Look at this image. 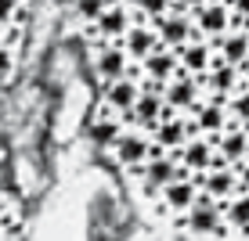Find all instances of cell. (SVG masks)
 Instances as JSON below:
<instances>
[{
    "instance_id": "26",
    "label": "cell",
    "mask_w": 249,
    "mask_h": 241,
    "mask_svg": "<svg viewBox=\"0 0 249 241\" xmlns=\"http://www.w3.org/2000/svg\"><path fill=\"white\" fill-rule=\"evenodd\" d=\"M238 180H242V187L249 191V159L242 162V166H238Z\"/></svg>"
},
{
    "instance_id": "29",
    "label": "cell",
    "mask_w": 249,
    "mask_h": 241,
    "mask_svg": "<svg viewBox=\"0 0 249 241\" xmlns=\"http://www.w3.org/2000/svg\"><path fill=\"white\" fill-rule=\"evenodd\" d=\"M25 4H29V0H25Z\"/></svg>"
},
{
    "instance_id": "16",
    "label": "cell",
    "mask_w": 249,
    "mask_h": 241,
    "mask_svg": "<svg viewBox=\"0 0 249 241\" xmlns=\"http://www.w3.org/2000/svg\"><path fill=\"white\" fill-rule=\"evenodd\" d=\"M188 141H192V137H188V119L184 115H174V119H166V123H159L156 133H152V144H159L166 155H177Z\"/></svg>"
},
{
    "instance_id": "20",
    "label": "cell",
    "mask_w": 249,
    "mask_h": 241,
    "mask_svg": "<svg viewBox=\"0 0 249 241\" xmlns=\"http://www.w3.org/2000/svg\"><path fill=\"white\" fill-rule=\"evenodd\" d=\"M224 112H228V126H238V130L249 133V87L246 83L224 101Z\"/></svg>"
},
{
    "instance_id": "28",
    "label": "cell",
    "mask_w": 249,
    "mask_h": 241,
    "mask_svg": "<svg viewBox=\"0 0 249 241\" xmlns=\"http://www.w3.org/2000/svg\"><path fill=\"white\" fill-rule=\"evenodd\" d=\"M0 241H15V234H0Z\"/></svg>"
},
{
    "instance_id": "4",
    "label": "cell",
    "mask_w": 249,
    "mask_h": 241,
    "mask_svg": "<svg viewBox=\"0 0 249 241\" xmlns=\"http://www.w3.org/2000/svg\"><path fill=\"white\" fill-rule=\"evenodd\" d=\"M192 25H195V36H199V40L217 44V40L231 29L228 4H224V0H210V4H202L199 11H192Z\"/></svg>"
},
{
    "instance_id": "3",
    "label": "cell",
    "mask_w": 249,
    "mask_h": 241,
    "mask_svg": "<svg viewBox=\"0 0 249 241\" xmlns=\"http://www.w3.org/2000/svg\"><path fill=\"white\" fill-rule=\"evenodd\" d=\"M108 151H112L116 166H123V169H137V166H144V162L152 159V137L126 126V130L116 137V144H112Z\"/></svg>"
},
{
    "instance_id": "17",
    "label": "cell",
    "mask_w": 249,
    "mask_h": 241,
    "mask_svg": "<svg viewBox=\"0 0 249 241\" xmlns=\"http://www.w3.org/2000/svg\"><path fill=\"white\" fill-rule=\"evenodd\" d=\"M141 76L144 80H159V83H170L177 76V68H181V62H177V54L174 50H166V47H159V50H152L148 58H144L141 65Z\"/></svg>"
},
{
    "instance_id": "24",
    "label": "cell",
    "mask_w": 249,
    "mask_h": 241,
    "mask_svg": "<svg viewBox=\"0 0 249 241\" xmlns=\"http://www.w3.org/2000/svg\"><path fill=\"white\" fill-rule=\"evenodd\" d=\"M224 4H228L231 18H238V22H249V0H224Z\"/></svg>"
},
{
    "instance_id": "15",
    "label": "cell",
    "mask_w": 249,
    "mask_h": 241,
    "mask_svg": "<svg viewBox=\"0 0 249 241\" xmlns=\"http://www.w3.org/2000/svg\"><path fill=\"white\" fill-rule=\"evenodd\" d=\"M195 180L192 177H181V180H174V184H166L159 191V209H170V212H184L192 209V202H195Z\"/></svg>"
},
{
    "instance_id": "23",
    "label": "cell",
    "mask_w": 249,
    "mask_h": 241,
    "mask_svg": "<svg viewBox=\"0 0 249 241\" xmlns=\"http://www.w3.org/2000/svg\"><path fill=\"white\" fill-rule=\"evenodd\" d=\"M15 65H18V58H15L11 44H0V83H7V80H11Z\"/></svg>"
},
{
    "instance_id": "14",
    "label": "cell",
    "mask_w": 249,
    "mask_h": 241,
    "mask_svg": "<svg viewBox=\"0 0 249 241\" xmlns=\"http://www.w3.org/2000/svg\"><path fill=\"white\" fill-rule=\"evenodd\" d=\"M119 44H123L126 58H130L134 65H141L152 50H159V36H156V29H152V25H130V29H126V36L119 40Z\"/></svg>"
},
{
    "instance_id": "11",
    "label": "cell",
    "mask_w": 249,
    "mask_h": 241,
    "mask_svg": "<svg viewBox=\"0 0 249 241\" xmlns=\"http://www.w3.org/2000/svg\"><path fill=\"white\" fill-rule=\"evenodd\" d=\"M213 148H217V155L228 162V166H242V162L249 159V133L238 130V126H228L220 137H213Z\"/></svg>"
},
{
    "instance_id": "22",
    "label": "cell",
    "mask_w": 249,
    "mask_h": 241,
    "mask_svg": "<svg viewBox=\"0 0 249 241\" xmlns=\"http://www.w3.org/2000/svg\"><path fill=\"white\" fill-rule=\"evenodd\" d=\"M123 4L130 7V11H137L144 22L152 25L156 18H162V15H166L170 7H174V0H123Z\"/></svg>"
},
{
    "instance_id": "9",
    "label": "cell",
    "mask_w": 249,
    "mask_h": 241,
    "mask_svg": "<svg viewBox=\"0 0 249 241\" xmlns=\"http://www.w3.org/2000/svg\"><path fill=\"white\" fill-rule=\"evenodd\" d=\"M210 47H213V54H217V62H224V65L242 68L249 62V32L246 29H228L224 36H220L217 44H210Z\"/></svg>"
},
{
    "instance_id": "18",
    "label": "cell",
    "mask_w": 249,
    "mask_h": 241,
    "mask_svg": "<svg viewBox=\"0 0 249 241\" xmlns=\"http://www.w3.org/2000/svg\"><path fill=\"white\" fill-rule=\"evenodd\" d=\"M126 126H123V119L119 115H112V112H105V108H98V115H94V123L87 126V137L98 148H112L116 144V137L123 133Z\"/></svg>"
},
{
    "instance_id": "1",
    "label": "cell",
    "mask_w": 249,
    "mask_h": 241,
    "mask_svg": "<svg viewBox=\"0 0 249 241\" xmlns=\"http://www.w3.org/2000/svg\"><path fill=\"white\" fill-rule=\"evenodd\" d=\"M137 97H141V68L130 65V72H126L123 80H112V83H105V87H101L98 108H105V112H112V115L123 119L126 112L137 105Z\"/></svg>"
},
{
    "instance_id": "27",
    "label": "cell",
    "mask_w": 249,
    "mask_h": 241,
    "mask_svg": "<svg viewBox=\"0 0 249 241\" xmlns=\"http://www.w3.org/2000/svg\"><path fill=\"white\" fill-rule=\"evenodd\" d=\"M238 72H242V83H246V87H249V62H246L242 68H238Z\"/></svg>"
},
{
    "instance_id": "7",
    "label": "cell",
    "mask_w": 249,
    "mask_h": 241,
    "mask_svg": "<svg viewBox=\"0 0 249 241\" xmlns=\"http://www.w3.org/2000/svg\"><path fill=\"white\" fill-rule=\"evenodd\" d=\"M188 119L195 123L199 137H210V141L228 130V112H224V101H220V97H210V94H206L199 105H195V112H188Z\"/></svg>"
},
{
    "instance_id": "13",
    "label": "cell",
    "mask_w": 249,
    "mask_h": 241,
    "mask_svg": "<svg viewBox=\"0 0 249 241\" xmlns=\"http://www.w3.org/2000/svg\"><path fill=\"white\" fill-rule=\"evenodd\" d=\"M177 62H181V68H184L188 76H195L199 87H202V76L213 68V47L206 44V40H192L188 47L177 50Z\"/></svg>"
},
{
    "instance_id": "12",
    "label": "cell",
    "mask_w": 249,
    "mask_h": 241,
    "mask_svg": "<svg viewBox=\"0 0 249 241\" xmlns=\"http://www.w3.org/2000/svg\"><path fill=\"white\" fill-rule=\"evenodd\" d=\"M184 230L195 238H224L228 234V223L220 216V209H188L184 212Z\"/></svg>"
},
{
    "instance_id": "5",
    "label": "cell",
    "mask_w": 249,
    "mask_h": 241,
    "mask_svg": "<svg viewBox=\"0 0 249 241\" xmlns=\"http://www.w3.org/2000/svg\"><path fill=\"white\" fill-rule=\"evenodd\" d=\"M206 97L202 87H199V80L195 76H188L184 68H177V76L166 83V90H162V105L166 108H174L177 115H188V112H195V105Z\"/></svg>"
},
{
    "instance_id": "2",
    "label": "cell",
    "mask_w": 249,
    "mask_h": 241,
    "mask_svg": "<svg viewBox=\"0 0 249 241\" xmlns=\"http://www.w3.org/2000/svg\"><path fill=\"white\" fill-rule=\"evenodd\" d=\"M152 29H156V36H159V47H166V50H181L188 47L192 40H199L195 36V25H192V15H181V11H166L162 18L152 22Z\"/></svg>"
},
{
    "instance_id": "8",
    "label": "cell",
    "mask_w": 249,
    "mask_h": 241,
    "mask_svg": "<svg viewBox=\"0 0 249 241\" xmlns=\"http://www.w3.org/2000/svg\"><path fill=\"white\" fill-rule=\"evenodd\" d=\"M195 187L206 194H213L217 202H228L231 194L242 191V180H238V169L228 166V169H206V173H192Z\"/></svg>"
},
{
    "instance_id": "25",
    "label": "cell",
    "mask_w": 249,
    "mask_h": 241,
    "mask_svg": "<svg viewBox=\"0 0 249 241\" xmlns=\"http://www.w3.org/2000/svg\"><path fill=\"white\" fill-rule=\"evenodd\" d=\"M202 4H210V0H174V7H170V11H181V15H192V11H199Z\"/></svg>"
},
{
    "instance_id": "6",
    "label": "cell",
    "mask_w": 249,
    "mask_h": 241,
    "mask_svg": "<svg viewBox=\"0 0 249 241\" xmlns=\"http://www.w3.org/2000/svg\"><path fill=\"white\" fill-rule=\"evenodd\" d=\"M130 65L134 62L126 58L123 44H94V76H98L101 87L112 80H123L130 72Z\"/></svg>"
},
{
    "instance_id": "10",
    "label": "cell",
    "mask_w": 249,
    "mask_h": 241,
    "mask_svg": "<svg viewBox=\"0 0 249 241\" xmlns=\"http://www.w3.org/2000/svg\"><path fill=\"white\" fill-rule=\"evenodd\" d=\"M213 155H217V148H213L210 137H192L174 159L181 162V166L188 169V177H192V173H206V169L213 166Z\"/></svg>"
},
{
    "instance_id": "21",
    "label": "cell",
    "mask_w": 249,
    "mask_h": 241,
    "mask_svg": "<svg viewBox=\"0 0 249 241\" xmlns=\"http://www.w3.org/2000/svg\"><path fill=\"white\" fill-rule=\"evenodd\" d=\"M112 4H123V0H72V18L87 29V25H94Z\"/></svg>"
},
{
    "instance_id": "19",
    "label": "cell",
    "mask_w": 249,
    "mask_h": 241,
    "mask_svg": "<svg viewBox=\"0 0 249 241\" xmlns=\"http://www.w3.org/2000/svg\"><path fill=\"white\" fill-rule=\"evenodd\" d=\"M220 216H224L228 227L249 234V191H246V187H242L238 194H231L228 202H220Z\"/></svg>"
}]
</instances>
